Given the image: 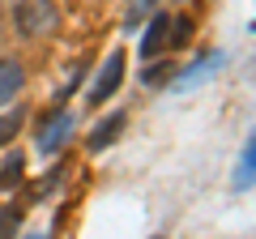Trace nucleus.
Wrapping results in <instances>:
<instances>
[{
    "label": "nucleus",
    "mask_w": 256,
    "mask_h": 239,
    "mask_svg": "<svg viewBox=\"0 0 256 239\" xmlns=\"http://www.w3.org/2000/svg\"><path fill=\"white\" fill-rule=\"evenodd\" d=\"M13 22H18L22 38L52 34V30L60 26V9H56L52 0H18V4H13Z\"/></svg>",
    "instance_id": "nucleus-1"
},
{
    "label": "nucleus",
    "mask_w": 256,
    "mask_h": 239,
    "mask_svg": "<svg viewBox=\"0 0 256 239\" xmlns=\"http://www.w3.org/2000/svg\"><path fill=\"white\" fill-rule=\"evenodd\" d=\"M124 52H111L107 56V64L98 68V77H94V86H90V94H86V102H102V98H111V94L120 90V82H124Z\"/></svg>",
    "instance_id": "nucleus-2"
},
{
    "label": "nucleus",
    "mask_w": 256,
    "mask_h": 239,
    "mask_svg": "<svg viewBox=\"0 0 256 239\" xmlns=\"http://www.w3.org/2000/svg\"><path fill=\"white\" fill-rule=\"evenodd\" d=\"M68 132H73V111H56L52 120L43 124V132H38V154H56V150L68 141Z\"/></svg>",
    "instance_id": "nucleus-3"
},
{
    "label": "nucleus",
    "mask_w": 256,
    "mask_h": 239,
    "mask_svg": "<svg viewBox=\"0 0 256 239\" xmlns=\"http://www.w3.org/2000/svg\"><path fill=\"white\" fill-rule=\"evenodd\" d=\"M166 43H171V18H166V13H154V18H150V30L141 34V47H137L141 60H154Z\"/></svg>",
    "instance_id": "nucleus-4"
},
{
    "label": "nucleus",
    "mask_w": 256,
    "mask_h": 239,
    "mask_svg": "<svg viewBox=\"0 0 256 239\" xmlns=\"http://www.w3.org/2000/svg\"><path fill=\"white\" fill-rule=\"evenodd\" d=\"M124 124H128V116H124V111H111L107 120H98V124H94V132H90V150H107L111 141H116L120 132H124Z\"/></svg>",
    "instance_id": "nucleus-5"
},
{
    "label": "nucleus",
    "mask_w": 256,
    "mask_h": 239,
    "mask_svg": "<svg viewBox=\"0 0 256 239\" xmlns=\"http://www.w3.org/2000/svg\"><path fill=\"white\" fill-rule=\"evenodd\" d=\"M22 86H26V68H22L18 60H0V107L9 98H18Z\"/></svg>",
    "instance_id": "nucleus-6"
},
{
    "label": "nucleus",
    "mask_w": 256,
    "mask_h": 239,
    "mask_svg": "<svg viewBox=\"0 0 256 239\" xmlns=\"http://www.w3.org/2000/svg\"><path fill=\"white\" fill-rule=\"evenodd\" d=\"M252 171H256V137H248L244 154H239V166H235V175H230V188H235V192H248V188H252Z\"/></svg>",
    "instance_id": "nucleus-7"
},
{
    "label": "nucleus",
    "mask_w": 256,
    "mask_h": 239,
    "mask_svg": "<svg viewBox=\"0 0 256 239\" xmlns=\"http://www.w3.org/2000/svg\"><path fill=\"white\" fill-rule=\"evenodd\" d=\"M22 175H26V158H22V154H9V158H4V166H0V192L18 188Z\"/></svg>",
    "instance_id": "nucleus-8"
},
{
    "label": "nucleus",
    "mask_w": 256,
    "mask_h": 239,
    "mask_svg": "<svg viewBox=\"0 0 256 239\" xmlns=\"http://www.w3.org/2000/svg\"><path fill=\"white\" fill-rule=\"evenodd\" d=\"M154 4L158 0H128V13H124V30H137L141 22L154 13Z\"/></svg>",
    "instance_id": "nucleus-9"
},
{
    "label": "nucleus",
    "mask_w": 256,
    "mask_h": 239,
    "mask_svg": "<svg viewBox=\"0 0 256 239\" xmlns=\"http://www.w3.org/2000/svg\"><path fill=\"white\" fill-rule=\"evenodd\" d=\"M22 120H26V111H22V107H13L9 116L0 120V141H13V137H18V128H22Z\"/></svg>",
    "instance_id": "nucleus-10"
},
{
    "label": "nucleus",
    "mask_w": 256,
    "mask_h": 239,
    "mask_svg": "<svg viewBox=\"0 0 256 239\" xmlns=\"http://www.w3.org/2000/svg\"><path fill=\"white\" fill-rule=\"evenodd\" d=\"M18 222H22V214L13 210V205H4V210H0V239H13V235H18Z\"/></svg>",
    "instance_id": "nucleus-11"
},
{
    "label": "nucleus",
    "mask_w": 256,
    "mask_h": 239,
    "mask_svg": "<svg viewBox=\"0 0 256 239\" xmlns=\"http://www.w3.org/2000/svg\"><path fill=\"white\" fill-rule=\"evenodd\" d=\"M171 30H175V34H171V43H166V47H184L192 38V18H175Z\"/></svg>",
    "instance_id": "nucleus-12"
},
{
    "label": "nucleus",
    "mask_w": 256,
    "mask_h": 239,
    "mask_svg": "<svg viewBox=\"0 0 256 239\" xmlns=\"http://www.w3.org/2000/svg\"><path fill=\"white\" fill-rule=\"evenodd\" d=\"M166 77H175V64H171V60H166V64H158V68H146V73H141V82H146V86H162Z\"/></svg>",
    "instance_id": "nucleus-13"
},
{
    "label": "nucleus",
    "mask_w": 256,
    "mask_h": 239,
    "mask_svg": "<svg viewBox=\"0 0 256 239\" xmlns=\"http://www.w3.org/2000/svg\"><path fill=\"white\" fill-rule=\"evenodd\" d=\"M26 239H47V235H38V230H34V235H26Z\"/></svg>",
    "instance_id": "nucleus-14"
},
{
    "label": "nucleus",
    "mask_w": 256,
    "mask_h": 239,
    "mask_svg": "<svg viewBox=\"0 0 256 239\" xmlns=\"http://www.w3.org/2000/svg\"><path fill=\"white\" fill-rule=\"evenodd\" d=\"M154 239H162V235H154Z\"/></svg>",
    "instance_id": "nucleus-15"
}]
</instances>
